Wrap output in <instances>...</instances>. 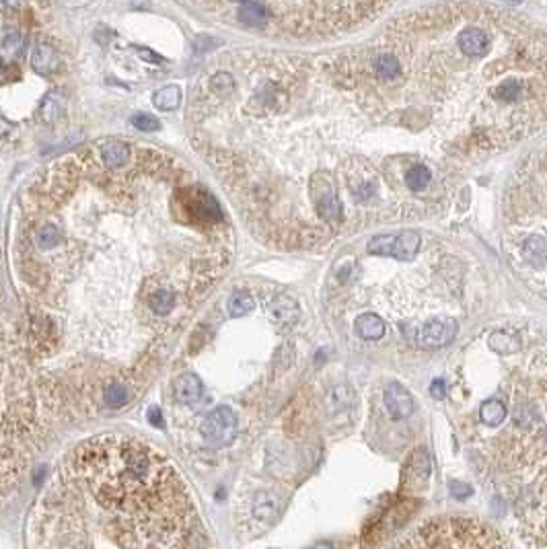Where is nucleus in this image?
<instances>
[{"label":"nucleus","mask_w":547,"mask_h":549,"mask_svg":"<svg viewBox=\"0 0 547 549\" xmlns=\"http://www.w3.org/2000/svg\"><path fill=\"white\" fill-rule=\"evenodd\" d=\"M64 111V99L58 95V93H49L43 101H41V107H39V115L45 124H54Z\"/></svg>","instance_id":"2eb2a0df"},{"label":"nucleus","mask_w":547,"mask_h":549,"mask_svg":"<svg viewBox=\"0 0 547 549\" xmlns=\"http://www.w3.org/2000/svg\"><path fill=\"white\" fill-rule=\"evenodd\" d=\"M128 399H130V391H128L126 385H122V383H111V385H107V389H105V401H107L109 405H113V407H122V405L128 403Z\"/></svg>","instance_id":"a211bd4d"},{"label":"nucleus","mask_w":547,"mask_h":549,"mask_svg":"<svg viewBox=\"0 0 547 549\" xmlns=\"http://www.w3.org/2000/svg\"><path fill=\"white\" fill-rule=\"evenodd\" d=\"M132 126L140 132H157L161 130V122L150 113H136L132 117Z\"/></svg>","instance_id":"aec40b11"},{"label":"nucleus","mask_w":547,"mask_h":549,"mask_svg":"<svg viewBox=\"0 0 547 549\" xmlns=\"http://www.w3.org/2000/svg\"><path fill=\"white\" fill-rule=\"evenodd\" d=\"M480 418L484 424L488 426H498L504 418H506V407L502 401H496V399H490L482 405L480 410Z\"/></svg>","instance_id":"dca6fc26"},{"label":"nucleus","mask_w":547,"mask_h":549,"mask_svg":"<svg viewBox=\"0 0 547 549\" xmlns=\"http://www.w3.org/2000/svg\"><path fill=\"white\" fill-rule=\"evenodd\" d=\"M62 496L91 502L113 546H181L194 511L181 480L153 449L115 436L82 445L62 471Z\"/></svg>","instance_id":"f257e3e1"},{"label":"nucleus","mask_w":547,"mask_h":549,"mask_svg":"<svg viewBox=\"0 0 547 549\" xmlns=\"http://www.w3.org/2000/svg\"><path fill=\"white\" fill-rule=\"evenodd\" d=\"M490 348L496 350V352H502V354H509V352H515L517 348V341L513 335L504 333V331H496L490 335Z\"/></svg>","instance_id":"6ab92c4d"},{"label":"nucleus","mask_w":547,"mask_h":549,"mask_svg":"<svg viewBox=\"0 0 547 549\" xmlns=\"http://www.w3.org/2000/svg\"><path fill=\"white\" fill-rule=\"evenodd\" d=\"M148 422H150L153 426H157V428H163V426H165V422H163V416H161V410H159V407H150V410H148Z\"/></svg>","instance_id":"5701e85b"},{"label":"nucleus","mask_w":547,"mask_h":549,"mask_svg":"<svg viewBox=\"0 0 547 549\" xmlns=\"http://www.w3.org/2000/svg\"><path fill=\"white\" fill-rule=\"evenodd\" d=\"M354 327H356V333L360 337L370 339V341L381 339L385 335V331H387L385 321L379 315H375V313H362V315H358L356 321H354Z\"/></svg>","instance_id":"9d476101"},{"label":"nucleus","mask_w":547,"mask_h":549,"mask_svg":"<svg viewBox=\"0 0 547 549\" xmlns=\"http://www.w3.org/2000/svg\"><path fill=\"white\" fill-rule=\"evenodd\" d=\"M270 313H272L274 321L282 323V325H292L298 315H300V309H298V302L288 296V294H278L270 302Z\"/></svg>","instance_id":"1a4fd4ad"},{"label":"nucleus","mask_w":547,"mask_h":549,"mask_svg":"<svg viewBox=\"0 0 547 549\" xmlns=\"http://www.w3.org/2000/svg\"><path fill=\"white\" fill-rule=\"evenodd\" d=\"M254 309V296L249 292H235L229 298V315L231 317H243Z\"/></svg>","instance_id":"f3484780"},{"label":"nucleus","mask_w":547,"mask_h":549,"mask_svg":"<svg viewBox=\"0 0 547 549\" xmlns=\"http://www.w3.org/2000/svg\"><path fill=\"white\" fill-rule=\"evenodd\" d=\"M430 457H428V453L424 451V449H418L414 455H412V463H410V467H408V471H410V484L412 486H424L426 482H428V478H430Z\"/></svg>","instance_id":"f8f14e48"},{"label":"nucleus","mask_w":547,"mask_h":549,"mask_svg":"<svg viewBox=\"0 0 547 549\" xmlns=\"http://www.w3.org/2000/svg\"><path fill=\"white\" fill-rule=\"evenodd\" d=\"M200 397H202V381L192 372L181 374L175 383V399L181 405H194L196 401H200Z\"/></svg>","instance_id":"6e6552de"},{"label":"nucleus","mask_w":547,"mask_h":549,"mask_svg":"<svg viewBox=\"0 0 547 549\" xmlns=\"http://www.w3.org/2000/svg\"><path fill=\"white\" fill-rule=\"evenodd\" d=\"M451 494H453L455 498H465V496H471L473 490H471L469 486H465V484L453 482V484H451Z\"/></svg>","instance_id":"4be33fe9"},{"label":"nucleus","mask_w":547,"mask_h":549,"mask_svg":"<svg viewBox=\"0 0 547 549\" xmlns=\"http://www.w3.org/2000/svg\"><path fill=\"white\" fill-rule=\"evenodd\" d=\"M430 183H432V171L426 165L416 163V165L408 167V171H405V186H408V190L420 194L426 188H430Z\"/></svg>","instance_id":"ddd939ff"},{"label":"nucleus","mask_w":547,"mask_h":549,"mask_svg":"<svg viewBox=\"0 0 547 549\" xmlns=\"http://www.w3.org/2000/svg\"><path fill=\"white\" fill-rule=\"evenodd\" d=\"M237 432V418L231 407L221 405L210 412L200 424V434L210 447H225L233 440Z\"/></svg>","instance_id":"20e7f679"},{"label":"nucleus","mask_w":547,"mask_h":549,"mask_svg":"<svg viewBox=\"0 0 547 549\" xmlns=\"http://www.w3.org/2000/svg\"><path fill=\"white\" fill-rule=\"evenodd\" d=\"M31 66L39 74H47L60 68V56L49 45H37L31 54Z\"/></svg>","instance_id":"9b49d317"},{"label":"nucleus","mask_w":547,"mask_h":549,"mask_svg":"<svg viewBox=\"0 0 547 549\" xmlns=\"http://www.w3.org/2000/svg\"><path fill=\"white\" fill-rule=\"evenodd\" d=\"M274 508H276V502H274L268 494H260V496H258V500H256V504H254V513H256V517H258V519L272 517Z\"/></svg>","instance_id":"412c9836"},{"label":"nucleus","mask_w":547,"mask_h":549,"mask_svg":"<svg viewBox=\"0 0 547 549\" xmlns=\"http://www.w3.org/2000/svg\"><path fill=\"white\" fill-rule=\"evenodd\" d=\"M455 335H457L455 319H434V321H428L418 331V339L424 348H443L451 344Z\"/></svg>","instance_id":"39448f33"},{"label":"nucleus","mask_w":547,"mask_h":549,"mask_svg":"<svg viewBox=\"0 0 547 549\" xmlns=\"http://www.w3.org/2000/svg\"><path fill=\"white\" fill-rule=\"evenodd\" d=\"M430 393H432L434 397H443V395H445V383H443V381H434V385L430 387Z\"/></svg>","instance_id":"b1692460"},{"label":"nucleus","mask_w":547,"mask_h":549,"mask_svg":"<svg viewBox=\"0 0 547 549\" xmlns=\"http://www.w3.org/2000/svg\"><path fill=\"white\" fill-rule=\"evenodd\" d=\"M366 249L375 256H393L401 262H410L420 249V235L416 231H401L399 235H379L368 241Z\"/></svg>","instance_id":"7ed1b4c3"},{"label":"nucleus","mask_w":547,"mask_h":549,"mask_svg":"<svg viewBox=\"0 0 547 549\" xmlns=\"http://www.w3.org/2000/svg\"><path fill=\"white\" fill-rule=\"evenodd\" d=\"M383 399H385V407H387L389 416L395 418V420L410 418V416L414 414V410H416L412 393H410L403 385H399V383L389 385V387L385 389Z\"/></svg>","instance_id":"423d86ee"},{"label":"nucleus","mask_w":547,"mask_h":549,"mask_svg":"<svg viewBox=\"0 0 547 549\" xmlns=\"http://www.w3.org/2000/svg\"><path fill=\"white\" fill-rule=\"evenodd\" d=\"M506 208L509 256L517 270L547 294V150L523 169Z\"/></svg>","instance_id":"f03ea898"},{"label":"nucleus","mask_w":547,"mask_h":549,"mask_svg":"<svg viewBox=\"0 0 547 549\" xmlns=\"http://www.w3.org/2000/svg\"><path fill=\"white\" fill-rule=\"evenodd\" d=\"M153 103L157 109L161 111H173L179 107L181 103V89L175 87V85H169V87H163L159 91H155L153 95Z\"/></svg>","instance_id":"4468645a"},{"label":"nucleus","mask_w":547,"mask_h":549,"mask_svg":"<svg viewBox=\"0 0 547 549\" xmlns=\"http://www.w3.org/2000/svg\"><path fill=\"white\" fill-rule=\"evenodd\" d=\"M99 159L107 169L118 171V169L128 167V163L132 159V148L122 140H105L99 146Z\"/></svg>","instance_id":"0eeeda50"}]
</instances>
